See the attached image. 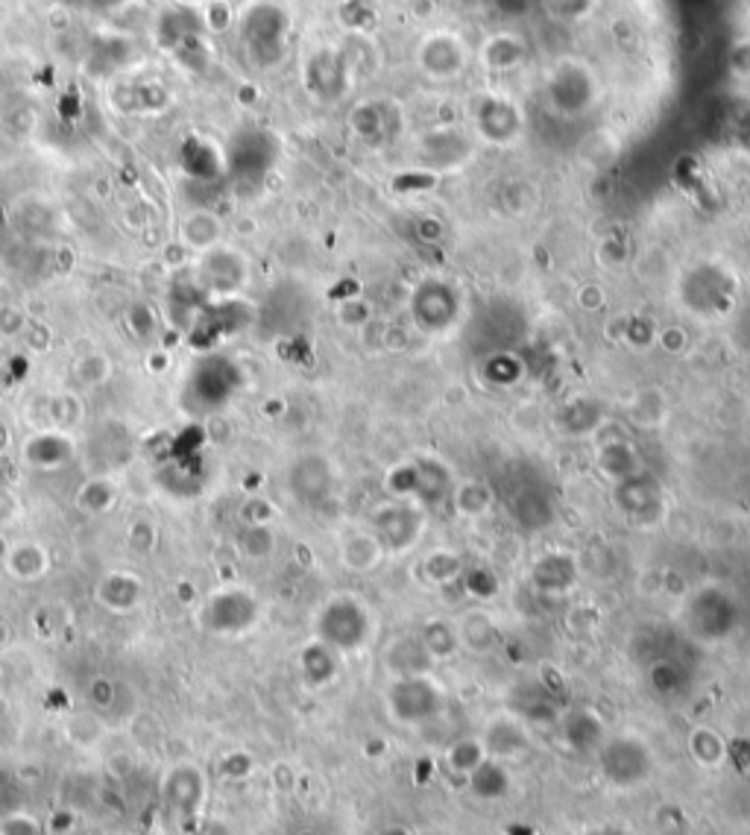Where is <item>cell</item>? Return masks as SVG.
Wrapping results in <instances>:
<instances>
[{"label":"cell","instance_id":"cell-10","mask_svg":"<svg viewBox=\"0 0 750 835\" xmlns=\"http://www.w3.org/2000/svg\"><path fill=\"white\" fill-rule=\"evenodd\" d=\"M73 454H77L73 437H68V431H56V428H38L36 434H30L21 443V461L38 473L65 469L73 461Z\"/></svg>","mask_w":750,"mask_h":835},{"label":"cell","instance_id":"cell-26","mask_svg":"<svg viewBox=\"0 0 750 835\" xmlns=\"http://www.w3.org/2000/svg\"><path fill=\"white\" fill-rule=\"evenodd\" d=\"M129 545L136 552H150V545H155V527L147 519L136 522V525L129 527Z\"/></svg>","mask_w":750,"mask_h":835},{"label":"cell","instance_id":"cell-23","mask_svg":"<svg viewBox=\"0 0 750 835\" xmlns=\"http://www.w3.org/2000/svg\"><path fill=\"white\" fill-rule=\"evenodd\" d=\"M484 759H487V754H484L481 739H458V742L449 747V754H446L449 768L458 774H466V777H470V774L484 763Z\"/></svg>","mask_w":750,"mask_h":835},{"label":"cell","instance_id":"cell-6","mask_svg":"<svg viewBox=\"0 0 750 835\" xmlns=\"http://www.w3.org/2000/svg\"><path fill=\"white\" fill-rule=\"evenodd\" d=\"M255 618H258V601L253 599V592L241 587L211 592L199 607V625L206 627L208 634L218 636L244 634L255 625Z\"/></svg>","mask_w":750,"mask_h":835},{"label":"cell","instance_id":"cell-22","mask_svg":"<svg viewBox=\"0 0 750 835\" xmlns=\"http://www.w3.org/2000/svg\"><path fill=\"white\" fill-rule=\"evenodd\" d=\"M82 419V402L73 393H56L47 399V428L68 431Z\"/></svg>","mask_w":750,"mask_h":835},{"label":"cell","instance_id":"cell-29","mask_svg":"<svg viewBox=\"0 0 750 835\" xmlns=\"http://www.w3.org/2000/svg\"><path fill=\"white\" fill-rule=\"evenodd\" d=\"M188 3H194V0H188Z\"/></svg>","mask_w":750,"mask_h":835},{"label":"cell","instance_id":"cell-5","mask_svg":"<svg viewBox=\"0 0 750 835\" xmlns=\"http://www.w3.org/2000/svg\"><path fill=\"white\" fill-rule=\"evenodd\" d=\"M285 38H288V15L273 3H258L241 21V42L253 62H279L285 54Z\"/></svg>","mask_w":750,"mask_h":835},{"label":"cell","instance_id":"cell-20","mask_svg":"<svg viewBox=\"0 0 750 835\" xmlns=\"http://www.w3.org/2000/svg\"><path fill=\"white\" fill-rule=\"evenodd\" d=\"M73 379L82 387H100V384H106L112 379V361L106 352H97V349H91V352L80 355L77 361H73Z\"/></svg>","mask_w":750,"mask_h":835},{"label":"cell","instance_id":"cell-15","mask_svg":"<svg viewBox=\"0 0 750 835\" xmlns=\"http://www.w3.org/2000/svg\"><path fill=\"white\" fill-rule=\"evenodd\" d=\"M7 569L19 581H38L50 569V554H47V548L42 543L24 540V543L12 545L10 554H7Z\"/></svg>","mask_w":750,"mask_h":835},{"label":"cell","instance_id":"cell-25","mask_svg":"<svg viewBox=\"0 0 750 835\" xmlns=\"http://www.w3.org/2000/svg\"><path fill=\"white\" fill-rule=\"evenodd\" d=\"M127 326L138 340H147V337L155 332V326H159V317H155V311L150 309V305L141 302V305H132V309L127 311Z\"/></svg>","mask_w":750,"mask_h":835},{"label":"cell","instance_id":"cell-17","mask_svg":"<svg viewBox=\"0 0 750 835\" xmlns=\"http://www.w3.org/2000/svg\"><path fill=\"white\" fill-rule=\"evenodd\" d=\"M220 237H223V227H220V220L211 211L197 209L185 214V220H182V241L191 250H197V253L215 250L220 244Z\"/></svg>","mask_w":750,"mask_h":835},{"label":"cell","instance_id":"cell-16","mask_svg":"<svg viewBox=\"0 0 750 835\" xmlns=\"http://www.w3.org/2000/svg\"><path fill=\"white\" fill-rule=\"evenodd\" d=\"M120 501V487L106 475H94L89 482L80 484L77 490V508L85 513V517H103L109 513L115 505Z\"/></svg>","mask_w":750,"mask_h":835},{"label":"cell","instance_id":"cell-1","mask_svg":"<svg viewBox=\"0 0 750 835\" xmlns=\"http://www.w3.org/2000/svg\"><path fill=\"white\" fill-rule=\"evenodd\" d=\"M545 101L563 115H584L601 97L596 68L578 56H561L545 71Z\"/></svg>","mask_w":750,"mask_h":835},{"label":"cell","instance_id":"cell-28","mask_svg":"<svg viewBox=\"0 0 750 835\" xmlns=\"http://www.w3.org/2000/svg\"><path fill=\"white\" fill-rule=\"evenodd\" d=\"M423 835H440V833H423Z\"/></svg>","mask_w":750,"mask_h":835},{"label":"cell","instance_id":"cell-9","mask_svg":"<svg viewBox=\"0 0 750 835\" xmlns=\"http://www.w3.org/2000/svg\"><path fill=\"white\" fill-rule=\"evenodd\" d=\"M308 89L314 91L320 101H337L344 97L346 85L353 82V68L346 62L344 50L337 47H320L305 65Z\"/></svg>","mask_w":750,"mask_h":835},{"label":"cell","instance_id":"cell-8","mask_svg":"<svg viewBox=\"0 0 750 835\" xmlns=\"http://www.w3.org/2000/svg\"><path fill=\"white\" fill-rule=\"evenodd\" d=\"M390 716L402 724H425L443 707V692L423 674H407L390 686Z\"/></svg>","mask_w":750,"mask_h":835},{"label":"cell","instance_id":"cell-13","mask_svg":"<svg viewBox=\"0 0 750 835\" xmlns=\"http://www.w3.org/2000/svg\"><path fill=\"white\" fill-rule=\"evenodd\" d=\"M481 745H484V754L489 759L505 763V759H516V756L528 751V735L522 733V727L516 724V721L498 718V721H493L487 727V733L481 735Z\"/></svg>","mask_w":750,"mask_h":835},{"label":"cell","instance_id":"cell-11","mask_svg":"<svg viewBox=\"0 0 750 835\" xmlns=\"http://www.w3.org/2000/svg\"><path fill=\"white\" fill-rule=\"evenodd\" d=\"M528 56V42L516 30H496L484 36L478 47V62L487 71H514Z\"/></svg>","mask_w":750,"mask_h":835},{"label":"cell","instance_id":"cell-7","mask_svg":"<svg viewBox=\"0 0 750 835\" xmlns=\"http://www.w3.org/2000/svg\"><path fill=\"white\" fill-rule=\"evenodd\" d=\"M367 634H370V618L355 599L328 601L316 618V636L332 651H355L358 645L367 642Z\"/></svg>","mask_w":750,"mask_h":835},{"label":"cell","instance_id":"cell-27","mask_svg":"<svg viewBox=\"0 0 750 835\" xmlns=\"http://www.w3.org/2000/svg\"><path fill=\"white\" fill-rule=\"evenodd\" d=\"M89 3L91 10H97V12H109V10H118V7H124L127 0H85Z\"/></svg>","mask_w":750,"mask_h":835},{"label":"cell","instance_id":"cell-21","mask_svg":"<svg viewBox=\"0 0 750 835\" xmlns=\"http://www.w3.org/2000/svg\"><path fill=\"white\" fill-rule=\"evenodd\" d=\"M545 19L554 24H580L596 15L601 0H540Z\"/></svg>","mask_w":750,"mask_h":835},{"label":"cell","instance_id":"cell-24","mask_svg":"<svg viewBox=\"0 0 750 835\" xmlns=\"http://www.w3.org/2000/svg\"><path fill=\"white\" fill-rule=\"evenodd\" d=\"M689 751L695 756L697 763L706 765V768H715V765H722L724 759V745L718 733L713 730H695V733L689 735Z\"/></svg>","mask_w":750,"mask_h":835},{"label":"cell","instance_id":"cell-18","mask_svg":"<svg viewBox=\"0 0 750 835\" xmlns=\"http://www.w3.org/2000/svg\"><path fill=\"white\" fill-rule=\"evenodd\" d=\"M470 789L478 800H498L505 798L510 789V774H507L505 763L498 759H484V763L470 774Z\"/></svg>","mask_w":750,"mask_h":835},{"label":"cell","instance_id":"cell-12","mask_svg":"<svg viewBox=\"0 0 750 835\" xmlns=\"http://www.w3.org/2000/svg\"><path fill=\"white\" fill-rule=\"evenodd\" d=\"M199 279L206 285L208 291L229 293L235 291L238 285H244L246 267L244 262L238 258V253H229V250H208L203 253V262H199Z\"/></svg>","mask_w":750,"mask_h":835},{"label":"cell","instance_id":"cell-4","mask_svg":"<svg viewBox=\"0 0 750 835\" xmlns=\"http://www.w3.org/2000/svg\"><path fill=\"white\" fill-rule=\"evenodd\" d=\"M472 124L487 144H514L524 132L522 106L501 91H478L470 103Z\"/></svg>","mask_w":750,"mask_h":835},{"label":"cell","instance_id":"cell-14","mask_svg":"<svg viewBox=\"0 0 750 835\" xmlns=\"http://www.w3.org/2000/svg\"><path fill=\"white\" fill-rule=\"evenodd\" d=\"M97 599L100 604H106L115 613H129V610H136L145 599V587L138 581L136 575L129 572H112L106 575L97 587Z\"/></svg>","mask_w":750,"mask_h":835},{"label":"cell","instance_id":"cell-19","mask_svg":"<svg viewBox=\"0 0 750 835\" xmlns=\"http://www.w3.org/2000/svg\"><path fill=\"white\" fill-rule=\"evenodd\" d=\"M197 36H203V27H199V21L194 12L185 10V7L162 12V21H159V38H162V45L176 50V47L185 45V42H191V38H197Z\"/></svg>","mask_w":750,"mask_h":835},{"label":"cell","instance_id":"cell-2","mask_svg":"<svg viewBox=\"0 0 750 835\" xmlns=\"http://www.w3.org/2000/svg\"><path fill=\"white\" fill-rule=\"evenodd\" d=\"M414 59L431 82H454L470 71L472 47L461 30L435 27L416 42Z\"/></svg>","mask_w":750,"mask_h":835},{"label":"cell","instance_id":"cell-3","mask_svg":"<svg viewBox=\"0 0 750 835\" xmlns=\"http://www.w3.org/2000/svg\"><path fill=\"white\" fill-rule=\"evenodd\" d=\"M598 768L615 789H636L651 777L654 754L636 735H615L598 745Z\"/></svg>","mask_w":750,"mask_h":835}]
</instances>
